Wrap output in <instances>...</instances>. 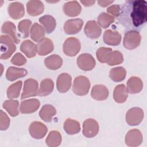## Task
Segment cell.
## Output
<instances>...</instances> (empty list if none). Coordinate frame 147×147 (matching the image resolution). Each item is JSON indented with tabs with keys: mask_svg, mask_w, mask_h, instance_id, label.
Segmentation results:
<instances>
[{
	"mask_svg": "<svg viewBox=\"0 0 147 147\" xmlns=\"http://www.w3.org/2000/svg\"><path fill=\"white\" fill-rule=\"evenodd\" d=\"M126 75V69L122 67H117L112 68L109 74V77L115 82H119L124 80Z\"/></svg>",
	"mask_w": 147,
	"mask_h": 147,
	"instance_id": "34",
	"label": "cell"
},
{
	"mask_svg": "<svg viewBox=\"0 0 147 147\" xmlns=\"http://www.w3.org/2000/svg\"><path fill=\"white\" fill-rule=\"evenodd\" d=\"M84 32L88 38L95 39L101 35L102 29L95 21L91 20L87 22L84 26Z\"/></svg>",
	"mask_w": 147,
	"mask_h": 147,
	"instance_id": "12",
	"label": "cell"
},
{
	"mask_svg": "<svg viewBox=\"0 0 147 147\" xmlns=\"http://www.w3.org/2000/svg\"><path fill=\"white\" fill-rule=\"evenodd\" d=\"M29 131L30 136L35 139H41L46 135L48 129L45 124L39 121H34L29 126Z\"/></svg>",
	"mask_w": 147,
	"mask_h": 147,
	"instance_id": "10",
	"label": "cell"
},
{
	"mask_svg": "<svg viewBox=\"0 0 147 147\" xmlns=\"http://www.w3.org/2000/svg\"><path fill=\"white\" fill-rule=\"evenodd\" d=\"M44 9V6L41 1L31 0L26 3V10L30 16H38L43 12Z\"/></svg>",
	"mask_w": 147,
	"mask_h": 147,
	"instance_id": "19",
	"label": "cell"
},
{
	"mask_svg": "<svg viewBox=\"0 0 147 147\" xmlns=\"http://www.w3.org/2000/svg\"><path fill=\"white\" fill-rule=\"evenodd\" d=\"M121 7L118 5H113L109 6L107 9V12L109 14H111L113 16L117 17L120 14Z\"/></svg>",
	"mask_w": 147,
	"mask_h": 147,
	"instance_id": "43",
	"label": "cell"
},
{
	"mask_svg": "<svg viewBox=\"0 0 147 147\" xmlns=\"http://www.w3.org/2000/svg\"><path fill=\"white\" fill-rule=\"evenodd\" d=\"M80 2L83 3L85 6H90L93 5L95 1H80Z\"/></svg>",
	"mask_w": 147,
	"mask_h": 147,
	"instance_id": "45",
	"label": "cell"
},
{
	"mask_svg": "<svg viewBox=\"0 0 147 147\" xmlns=\"http://www.w3.org/2000/svg\"><path fill=\"white\" fill-rule=\"evenodd\" d=\"M90 88L89 79L84 76H78L74 79L72 91L77 95L83 96L88 94Z\"/></svg>",
	"mask_w": 147,
	"mask_h": 147,
	"instance_id": "3",
	"label": "cell"
},
{
	"mask_svg": "<svg viewBox=\"0 0 147 147\" xmlns=\"http://www.w3.org/2000/svg\"><path fill=\"white\" fill-rule=\"evenodd\" d=\"M20 50L28 58H32L36 56L37 52V47L34 42L29 40L24 41L20 45Z\"/></svg>",
	"mask_w": 147,
	"mask_h": 147,
	"instance_id": "23",
	"label": "cell"
},
{
	"mask_svg": "<svg viewBox=\"0 0 147 147\" xmlns=\"http://www.w3.org/2000/svg\"><path fill=\"white\" fill-rule=\"evenodd\" d=\"M37 53L40 56H45L51 53L54 49L52 41L48 38H44L38 42Z\"/></svg>",
	"mask_w": 147,
	"mask_h": 147,
	"instance_id": "21",
	"label": "cell"
},
{
	"mask_svg": "<svg viewBox=\"0 0 147 147\" xmlns=\"http://www.w3.org/2000/svg\"><path fill=\"white\" fill-rule=\"evenodd\" d=\"M19 102L17 100H6L3 103V107L11 117H16L18 114Z\"/></svg>",
	"mask_w": 147,
	"mask_h": 147,
	"instance_id": "35",
	"label": "cell"
},
{
	"mask_svg": "<svg viewBox=\"0 0 147 147\" xmlns=\"http://www.w3.org/2000/svg\"><path fill=\"white\" fill-rule=\"evenodd\" d=\"M39 22L43 25L47 33H52L55 29L56 26V22L54 17L50 15H45L41 17Z\"/></svg>",
	"mask_w": 147,
	"mask_h": 147,
	"instance_id": "29",
	"label": "cell"
},
{
	"mask_svg": "<svg viewBox=\"0 0 147 147\" xmlns=\"http://www.w3.org/2000/svg\"><path fill=\"white\" fill-rule=\"evenodd\" d=\"M30 38L36 42H39L44 38L45 34V29L39 24L35 22L30 29Z\"/></svg>",
	"mask_w": 147,
	"mask_h": 147,
	"instance_id": "30",
	"label": "cell"
},
{
	"mask_svg": "<svg viewBox=\"0 0 147 147\" xmlns=\"http://www.w3.org/2000/svg\"><path fill=\"white\" fill-rule=\"evenodd\" d=\"M45 142L48 146H58L61 142V136L59 131L56 130H52L50 131L48 135L45 140Z\"/></svg>",
	"mask_w": 147,
	"mask_h": 147,
	"instance_id": "33",
	"label": "cell"
},
{
	"mask_svg": "<svg viewBox=\"0 0 147 147\" xmlns=\"http://www.w3.org/2000/svg\"><path fill=\"white\" fill-rule=\"evenodd\" d=\"M40 105V101L35 98L22 101L20 110L22 114L33 113L38 110Z\"/></svg>",
	"mask_w": 147,
	"mask_h": 147,
	"instance_id": "15",
	"label": "cell"
},
{
	"mask_svg": "<svg viewBox=\"0 0 147 147\" xmlns=\"http://www.w3.org/2000/svg\"><path fill=\"white\" fill-rule=\"evenodd\" d=\"M38 82L33 79L29 78L24 82L23 91L21 99H24L31 96H34L38 94Z\"/></svg>",
	"mask_w": 147,
	"mask_h": 147,
	"instance_id": "7",
	"label": "cell"
},
{
	"mask_svg": "<svg viewBox=\"0 0 147 147\" xmlns=\"http://www.w3.org/2000/svg\"><path fill=\"white\" fill-rule=\"evenodd\" d=\"M112 51V49L110 48L100 47L99 48L96 52V55L98 61L102 63H106V60L109 53Z\"/></svg>",
	"mask_w": 147,
	"mask_h": 147,
	"instance_id": "40",
	"label": "cell"
},
{
	"mask_svg": "<svg viewBox=\"0 0 147 147\" xmlns=\"http://www.w3.org/2000/svg\"><path fill=\"white\" fill-rule=\"evenodd\" d=\"M142 134L138 129L129 130L125 137L126 144L129 146H138L142 142Z\"/></svg>",
	"mask_w": 147,
	"mask_h": 147,
	"instance_id": "11",
	"label": "cell"
},
{
	"mask_svg": "<svg viewBox=\"0 0 147 147\" xmlns=\"http://www.w3.org/2000/svg\"><path fill=\"white\" fill-rule=\"evenodd\" d=\"M121 34L116 30L108 29L105 31L103 33V41L109 45H118L121 42Z\"/></svg>",
	"mask_w": 147,
	"mask_h": 147,
	"instance_id": "17",
	"label": "cell"
},
{
	"mask_svg": "<svg viewBox=\"0 0 147 147\" xmlns=\"http://www.w3.org/2000/svg\"><path fill=\"white\" fill-rule=\"evenodd\" d=\"M113 2V1H98V3L100 6L106 7L112 3Z\"/></svg>",
	"mask_w": 147,
	"mask_h": 147,
	"instance_id": "44",
	"label": "cell"
},
{
	"mask_svg": "<svg viewBox=\"0 0 147 147\" xmlns=\"http://www.w3.org/2000/svg\"><path fill=\"white\" fill-rule=\"evenodd\" d=\"M11 62L14 65L21 66L24 65L26 63V59L21 53H17L11 58Z\"/></svg>",
	"mask_w": 147,
	"mask_h": 147,
	"instance_id": "42",
	"label": "cell"
},
{
	"mask_svg": "<svg viewBox=\"0 0 147 147\" xmlns=\"http://www.w3.org/2000/svg\"><path fill=\"white\" fill-rule=\"evenodd\" d=\"M71 76L67 73H62L57 78L56 87L57 90L61 93L67 92L71 86Z\"/></svg>",
	"mask_w": 147,
	"mask_h": 147,
	"instance_id": "14",
	"label": "cell"
},
{
	"mask_svg": "<svg viewBox=\"0 0 147 147\" xmlns=\"http://www.w3.org/2000/svg\"><path fill=\"white\" fill-rule=\"evenodd\" d=\"M127 91L130 94L140 92L143 88L142 80L137 76H131L127 82Z\"/></svg>",
	"mask_w": 147,
	"mask_h": 147,
	"instance_id": "22",
	"label": "cell"
},
{
	"mask_svg": "<svg viewBox=\"0 0 147 147\" xmlns=\"http://www.w3.org/2000/svg\"><path fill=\"white\" fill-rule=\"evenodd\" d=\"M81 48L80 41L75 37L67 38L63 44V52L68 56H75L80 51Z\"/></svg>",
	"mask_w": 147,
	"mask_h": 147,
	"instance_id": "5",
	"label": "cell"
},
{
	"mask_svg": "<svg viewBox=\"0 0 147 147\" xmlns=\"http://www.w3.org/2000/svg\"><path fill=\"white\" fill-rule=\"evenodd\" d=\"M44 64L48 69L56 70L61 67L63 64V60L60 56L53 54L45 59Z\"/></svg>",
	"mask_w": 147,
	"mask_h": 147,
	"instance_id": "28",
	"label": "cell"
},
{
	"mask_svg": "<svg viewBox=\"0 0 147 147\" xmlns=\"http://www.w3.org/2000/svg\"><path fill=\"white\" fill-rule=\"evenodd\" d=\"M22 84V81L19 80L10 85L7 90V98L10 99L18 98L20 95Z\"/></svg>",
	"mask_w": 147,
	"mask_h": 147,
	"instance_id": "37",
	"label": "cell"
},
{
	"mask_svg": "<svg viewBox=\"0 0 147 147\" xmlns=\"http://www.w3.org/2000/svg\"><path fill=\"white\" fill-rule=\"evenodd\" d=\"M147 3L144 0L126 1L121 7L120 18L126 26L140 28L147 20Z\"/></svg>",
	"mask_w": 147,
	"mask_h": 147,
	"instance_id": "1",
	"label": "cell"
},
{
	"mask_svg": "<svg viewBox=\"0 0 147 147\" xmlns=\"http://www.w3.org/2000/svg\"><path fill=\"white\" fill-rule=\"evenodd\" d=\"M27 74V71L24 68H19L14 67H10L6 73V78L9 81H14L18 78H23Z\"/></svg>",
	"mask_w": 147,
	"mask_h": 147,
	"instance_id": "24",
	"label": "cell"
},
{
	"mask_svg": "<svg viewBox=\"0 0 147 147\" xmlns=\"http://www.w3.org/2000/svg\"><path fill=\"white\" fill-rule=\"evenodd\" d=\"M54 88V83L51 79H43L40 83V86L38 91V95L41 96H47L50 94Z\"/></svg>",
	"mask_w": 147,
	"mask_h": 147,
	"instance_id": "32",
	"label": "cell"
},
{
	"mask_svg": "<svg viewBox=\"0 0 147 147\" xmlns=\"http://www.w3.org/2000/svg\"><path fill=\"white\" fill-rule=\"evenodd\" d=\"M113 98L114 100L119 103L125 102L127 98V91L124 84L117 85L113 91Z\"/></svg>",
	"mask_w": 147,
	"mask_h": 147,
	"instance_id": "27",
	"label": "cell"
},
{
	"mask_svg": "<svg viewBox=\"0 0 147 147\" xmlns=\"http://www.w3.org/2000/svg\"><path fill=\"white\" fill-rule=\"evenodd\" d=\"M64 130L69 135L78 133L80 130V125L78 121L68 118L65 120L63 125Z\"/></svg>",
	"mask_w": 147,
	"mask_h": 147,
	"instance_id": "31",
	"label": "cell"
},
{
	"mask_svg": "<svg viewBox=\"0 0 147 147\" xmlns=\"http://www.w3.org/2000/svg\"><path fill=\"white\" fill-rule=\"evenodd\" d=\"M63 10L67 16L76 17L80 14L82 7L78 1H72L65 3L63 6Z\"/></svg>",
	"mask_w": 147,
	"mask_h": 147,
	"instance_id": "18",
	"label": "cell"
},
{
	"mask_svg": "<svg viewBox=\"0 0 147 147\" xmlns=\"http://www.w3.org/2000/svg\"><path fill=\"white\" fill-rule=\"evenodd\" d=\"M56 114V109L51 105H44L39 111L40 117L45 122H49Z\"/></svg>",
	"mask_w": 147,
	"mask_h": 147,
	"instance_id": "26",
	"label": "cell"
},
{
	"mask_svg": "<svg viewBox=\"0 0 147 147\" xmlns=\"http://www.w3.org/2000/svg\"><path fill=\"white\" fill-rule=\"evenodd\" d=\"M7 11L10 17L14 20H18L22 18L25 14L24 5L20 2L10 3L8 6Z\"/></svg>",
	"mask_w": 147,
	"mask_h": 147,
	"instance_id": "16",
	"label": "cell"
},
{
	"mask_svg": "<svg viewBox=\"0 0 147 147\" xmlns=\"http://www.w3.org/2000/svg\"><path fill=\"white\" fill-rule=\"evenodd\" d=\"M115 18L113 16L105 12L101 13L98 17V23L103 28H107L113 22Z\"/></svg>",
	"mask_w": 147,
	"mask_h": 147,
	"instance_id": "38",
	"label": "cell"
},
{
	"mask_svg": "<svg viewBox=\"0 0 147 147\" xmlns=\"http://www.w3.org/2000/svg\"><path fill=\"white\" fill-rule=\"evenodd\" d=\"M1 32L3 33L9 34L16 44H18L20 40L18 38L15 25L11 21L5 22L1 28Z\"/></svg>",
	"mask_w": 147,
	"mask_h": 147,
	"instance_id": "25",
	"label": "cell"
},
{
	"mask_svg": "<svg viewBox=\"0 0 147 147\" xmlns=\"http://www.w3.org/2000/svg\"><path fill=\"white\" fill-rule=\"evenodd\" d=\"M83 25V21L80 18L70 19L64 25V32L68 34H75L80 31Z\"/></svg>",
	"mask_w": 147,
	"mask_h": 147,
	"instance_id": "13",
	"label": "cell"
},
{
	"mask_svg": "<svg viewBox=\"0 0 147 147\" xmlns=\"http://www.w3.org/2000/svg\"><path fill=\"white\" fill-rule=\"evenodd\" d=\"M10 125V119L6 113L1 110L0 111V129L6 130Z\"/></svg>",
	"mask_w": 147,
	"mask_h": 147,
	"instance_id": "41",
	"label": "cell"
},
{
	"mask_svg": "<svg viewBox=\"0 0 147 147\" xmlns=\"http://www.w3.org/2000/svg\"><path fill=\"white\" fill-rule=\"evenodd\" d=\"M78 66L83 71H90L95 66V60L90 53H82L79 56L76 60Z\"/></svg>",
	"mask_w": 147,
	"mask_h": 147,
	"instance_id": "8",
	"label": "cell"
},
{
	"mask_svg": "<svg viewBox=\"0 0 147 147\" xmlns=\"http://www.w3.org/2000/svg\"><path fill=\"white\" fill-rule=\"evenodd\" d=\"M99 129L98 122L92 118H89L86 119L83 122V134L87 138H92L97 135Z\"/></svg>",
	"mask_w": 147,
	"mask_h": 147,
	"instance_id": "9",
	"label": "cell"
},
{
	"mask_svg": "<svg viewBox=\"0 0 147 147\" xmlns=\"http://www.w3.org/2000/svg\"><path fill=\"white\" fill-rule=\"evenodd\" d=\"M123 61V57L121 52L118 51H111L107 59L106 63L110 66L121 64Z\"/></svg>",
	"mask_w": 147,
	"mask_h": 147,
	"instance_id": "36",
	"label": "cell"
},
{
	"mask_svg": "<svg viewBox=\"0 0 147 147\" xmlns=\"http://www.w3.org/2000/svg\"><path fill=\"white\" fill-rule=\"evenodd\" d=\"M14 41L7 35L1 36V59L6 60L11 56L16 50Z\"/></svg>",
	"mask_w": 147,
	"mask_h": 147,
	"instance_id": "2",
	"label": "cell"
},
{
	"mask_svg": "<svg viewBox=\"0 0 147 147\" xmlns=\"http://www.w3.org/2000/svg\"><path fill=\"white\" fill-rule=\"evenodd\" d=\"M144 111L140 107H133L129 109L126 114V121L128 125L136 126L139 125L144 118Z\"/></svg>",
	"mask_w": 147,
	"mask_h": 147,
	"instance_id": "6",
	"label": "cell"
},
{
	"mask_svg": "<svg viewBox=\"0 0 147 147\" xmlns=\"http://www.w3.org/2000/svg\"><path fill=\"white\" fill-rule=\"evenodd\" d=\"M141 40V37L138 32L130 30L125 34L123 45L127 49H133L139 46Z\"/></svg>",
	"mask_w": 147,
	"mask_h": 147,
	"instance_id": "4",
	"label": "cell"
},
{
	"mask_svg": "<svg viewBox=\"0 0 147 147\" xmlns=\"http://www.w3.org/2000/svg\"><path fill=\"white\" fill-rule=\"evenodd\" d=\"M91 96L95 100H103L107 98L109 90L104 85L96 84L93 86L91 92Z\"/></svg>",
	"mask_w": 147,
	"mask_h": 147,
	"instance_id": "20",
	"label": "cell"
},
{
	"mask_svg": "<svg viewBox=\"0 0 147 147\" xmlns=\"http://www.w3.org/2000/svg\"><path fill=\"white\" fill-rule=\"evenodd\" d=\"M32 25L30 20H23L21 21L18 25V29L22 33V38H27L29 36V29Z\"/></svg>",
	"mask_w": 147,
	"mask_h": 147,
	"instance_id": "39",
	"label": "cell"
}]
</instances>
